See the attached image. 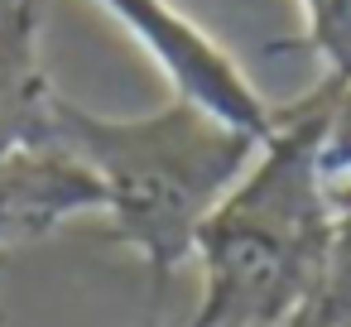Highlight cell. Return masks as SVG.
<instances>
[{
	"label": "cell",
	"mask_w": 351,
	"mask_h": 327,
	"mask_svg": "<svg viewBox=\"0 0 351 327\" xmlns=\"http://www.w3.org/2000/svg\"><path fill=\"white\" fill-rule=\"evenodd\" d=\"M327 111L332 82L322 77L274 106V130L197 236L202 298L183 327H308L317 317L332 265Z\"/></svg>",
	"instance_id": "6da1fadb"
},
{
	"label": "cell",
	"mask_w": 351,
	"mask_h": 327,
	"mask_svg": "<svg viewBox=\"0 0 351 327\" xmlns=\"http://www.w3.org/2000/svg\"><path fill=\"white\" fill-rule=\"evenodd\" d=\"M58 149L92 173L111 236L140 255L159 298L260 140L173 97L145 116H101L63 97Z\"/></svg>",
	"instance_id": "7a4b0ae2"
},
{
	"label": "cell",
	"mask_w": 351,
	"mask_h": 327,
	"mask_svg": "<svg viewBox=\"0 0 351 327\" xmlns=\"http://www.w3.org/2000/svg\"><path fill=\"white\" fill-rule=\"evenodd\" d=\"M92 5L106 10L145 49V58L173 87V101H188L255 140L274 130V106L255 92L245 68L173 0H92Z\"/></svg>",
	"instance_id": "3957f363"
},
{
	"label": "cell",
	"mask_w": 351,
	"mask_h": 327,
	"mask_svg": "<svg viewBox=\"0 0 351 327\" xmlns=\"http://www.w3.org/2000/svg\"><path fill=\"white\" fill-rule=\"evenodd\" d=\"M44 0H0V159L58 149L63 92L44 68Z\"/></svg>",
	"instance_id": "277c9868"
},
{
	"label": "cell",
	"mask_w": 351,
	"mask_h": 327,
	"mask_svg": "<svg viewBox=\"0 0 351 327\" xmlns=\"http://www.w3.org/2000/svg\"><path fill=\"white\" fill-rule=\"evenodd\" d=\"M308 327H351V178L332 183V265L327 293Z\"/></svg>",
	"instance_id": "5b68a950"
},
{
	"label": "cell",
	"mask_w": 351,
	"mask_h": 327,
	"mask_svg": "<svg viewBox=\"0 0 351 327\" xmlns=\"http://www.w3.org/2000/svg\"><path fill=\"white\" fill-rule=\"evenodd\" d=\"M322 169L327 178H351V82L332 87V111L322 130Z\"/></svg>",
	"instance_id": "8992f818"
}]
</instances>
